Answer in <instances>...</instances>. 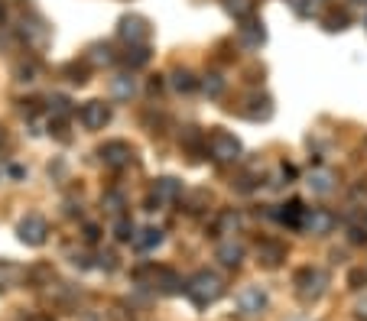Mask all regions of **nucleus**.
<instances>
[{
	"label": "nucleus",
	"mask_w": 367,
	"mask_h": 321,
	"mask_svg": "<svg viewBox=\"0 0 367 321\" xmlns=\"http://www.w3.org/2000/svg\"><path fill=\"white\" fill-rule=\"evenodd\" d=\"M364 26H367V17H364Z\"/></svg>",
	"instance_id": "44"
},
{
	"label": "nucleus",
	"mask_w": 367,
	"mask_h": 321,
	"mask_svg": "<svg viewBox=\"0 0 367 321\" xmlns=\"http://www.w3.org/2000/svg\"><path fill=\"white\" fill-rule=\"evenodd\" d=\"M17 234L27 246H43L46 244V237H49V221L43 214H27L23 221H20Z\"/></svg>",
	"instance_id": "4"
},
{
	"label": "nucleus",
	"mask_w": 367,
	"mask_h": 321,
	"mask_svg": "<svg viewBox=\"0 0 367 321\" xmlns=\"http://www.w3.org/2000/svg\"><path fill=\"white\" fill-rule=\"evenodd\" d=\"M160 244H163V230H160V227H143V230L133 234V246L143 250V253H147V250H156Z\"/></svg>",
	"instance_id": "19"
},
{
	"label": "nucleus",
	"mask_w": 367,
	"mask_h": 321,
	"mask_svg": "<svg viewBox=\"0 0 367 321\" xmlns=\"http://www.w3.org/2000/svg\"><path fill=\"white\" fill-rule=\"evenodd\" d=\"M237 230H241V214L237 211H221V217H218V224H215V234L234 237Z\"/></svg>",
	"instance_id": "24"
},
{
	"label": "nucleus",
	"mask_w": 367,
	"mask_h": 321,
	"mask_svg": "<svg viewBox=\"0 0 367 321\" xmlns=\"http://www.w3.org/2000/svg\"><path fill=\"white\" fill-rule=\"evenodd\" d=\"M20 33H23V39H27V46H33V49H46L49 36H52L49 26H46V19L36 17V13H33V17H23V29H20Z\"/></svg>",
	"instance_id": "7"
},
{
	"label": "nucleus",
	"mask_w": 367,
	"mask_h": 321,
	"mask_svg": "<svg viewBox=\"0 0 367 321\" xmlns=\"http://www.w3.org/2000/svg\"><path fill=\"white\" fill-rule=\"evenodd\" d=\"M182 205H186L188 214H198V211H205L211 205V191L208 189H195V191H182Z\"/></svg>",
	"instance_id": "17"
},
{
	"label": "nucleus",
	"mask_w": 367,
	"mask_h": 321,
	"mask_svg": "<svg viewBox=\"0 0 367 321\" xmlns=\"http://www.w3.org/2000/svg\"><path fill=\"white\" fill-rule=\"evenodd\" d=\"M107 315H111V321H133V315H123L121 305H117V308H111Z\"/></svg>",
	"instance_id": "39"
},
{
	"label": "nucleus",
	"mask_w": 367,
	"mask_h": 321,
	"mask_svg": "<svg viewBox=\"0 0 367 321\" xmlns=\"http://www.w3.org/2000/svg\"><path fill=\"white\" fill-rule=\"evenodd\" d=\"M292 283H296V295H299L302 302H315V299H322V292H325L329 276L322 273V269H315V266H302Z\"/></svg>",
	"instance_id": "2"
},
{
	"label": "nucleus",
	"mask_w": 367,
	"mask_h": 321,
	"mask_svg": "<svg viewBox=\"0 0 367 321\" xmlns=\"http://www.w3.org/2000/svg\"><path fill=\"white\" fill-rule=\"evenodd\" d=\"M358 315H361V318H367V292H364V299L358 302Z\"/></svg>",
	"instance_id": "41"
},
{
	"label": "nucleus",
	"mask_w": 367,
	"mask_h": 321,
	"mask_svg": "<svg viewBox=\"0 0 367 321\" xmlns=\"http://www.w3.org/2000/svg\"><path fill=\"white\" fill-rule=\"evenodd\" d=\"M351 244H367V227H351Z\"/></svg>",
	"instance_id": "38"
},
{
	"label": "nucleus",
	"mask_w": 367,
	"mask_h": 321,
	"mask_svg": "<svg viewBox=\"0 0 367 321\" xmlns=\"http://www.w3.org/2000/svg\"><path fill=\"white\" fill-rule=\"evenodd\" d=\"M315 195H329L331 189H335V172L331 169H315V172H309V182H306Z\"/></svg>",
	"instance_id": "18"
},
{
	"label": "nucleus",
	"mask_w": 367,
	"mask_h": 321,
	"mask_svg": "<svg viewBox=\"0 0 367 321\" xmlns=\"http://www.w3.org/2000/svg\"><path fill=\"white\" fill-rule=\"evenodd\" d=\"M153 285L160 289L163 295H176L182 292V279L172 269H166V266H160V269H153Z\"/></svg>",
	"instance_id": "16"
},
{
	"label": "nucleus",
	"mask_w": 367,
	"mask_h": 321,
	"mask_svg": "<svg viewBox=\"0 0 367 321\" xmlns=\"http://www.w3.org/2000/svg\"><path fill=\"white\" fill-rule=\"evenodd\" d=\"M225 10L234 19H247V17H254L257 0H225Z\"/></svg>",
	"instance_id": "28"
},
{
	"label": "nucleus",
	"mask_w": 367,
	"mask_h": 321,
	"mask_svg": "<svg viewBox=\"0 0 367 321\" xmlns=\"http://www.w3.org/2000/svg\"><path fill=\"white\" fill-rule=\"evenodd\" d=\"M85 62H88V65H111V62H114V49L107 46V42H94V46L88 49Z\"/></svg>",
	"instance_id": "25"
},
{
	"label": "nucleus",
	"mask_w": 367,
	"mask_h": 321,
	"mask_svg": "<svg viewBox=\"0 0 367 321\" xmlns=\"http://www.w3.org/2000/svg\"><path fill=\"white\" fill-rule=\"evenodd\" d=\"M302 214H306V208H302V201H296V198H292L290 205H283V211H276V217H280L283 224H290V227H299Z\"/></svg>",
	"instance_id": "26"
},
{
	"label": "nucleus",
	"mask_w": 367,
	"mask_h": 321,
	"mask_svg": "<svg viewBox=\"0 0 367 321\" xmlns=\"http://www.w3.org/2000/svg\"><path fill=\"white\" fill-rule=\"evenodd\" d=\"M117 36L127 42V46H143L147 39H150V26H147V19L130 13V17H121L117 23Z\"/></svg>",
	"instance_id": "5"
},
{
	"label": "nucleus",
	"mask_w": 367,
	"mask_h": 321,
	"mask_svg": "<svg viewBox=\"0 0 367 321\" xmlns=\"http://www.w3.org/2000/svg\"><path fill=\"white\" fill-rule=\"evenodd\" d=\"M257 256H260L264 266L274 269V266H280L283 260H286V246L276 244V240H260V244H257Z\"/></svg>",
	"instance_id": "14"
},
{
	"label": "nucleus",
	"mask_w": 367,
	"mask_h": 321,
	"mask_svg": "<svg viewBox=\"0 0 367 321\" xmlns=\"http://www.w3.org/2000/svg\"><path fill=\"white\" fill-rule=\"evenodd\" d=\"M202 91H205L208 97H218L221 91H225V78L218 75V72H208V75L202 78Z\"/></svg>",
	"instance_id": "32"
},
{
	"label": "nucleus",
	"mask_w": 367,
	"mask_h": 321,
	"mask_svg": "<svg viewBox=\"0 0 367 321\" xmlns=\"http://www.w3.org/2000/svg\"><path fill=\"white\" fill-rule=\"evenodd\" d=\"M27 321H52V318H49V315H29Z\"/></svg>",
	"instance_id": "42"
},
{
	"label": "nucleus",
	"mask_w": 367,
	"mask_h": 321,
	"mask_svg": "<svg viewBox=\"0 0 367 321\" xmlns=\"http://www.w3.org/2000/svg\"><path fill=\"white\" fill-rule=\"evenodd\" d=\"M244 117L247 120H270L274 117V101L267 95H250L244 107Z\"/></svg>",
	"instance_id": "13"
},
{
	"label": "nucleus",
	"mask_w": 367,
	"mask_h": 321,
	"mask_svg": "<svg viewBox=\"0 0 367 321\" xmlns=\"http://www.w3.org/2000/svg\"><path fill=\"white\" fill-rule=\"evenodd\" d=\"M78 120H82L85 130H101L104 123L111 120V107L104 104V101H88V104H82V111H78Z\"/></svg>",
	"instance_id": "9"
},
{
	"label": "nucleus",
	"mask_w": 367,
	"mask_h": 321,
	"mask_svg": "<svg viewBox=\"0 0 367 321\" xmlns=\"http://www.w3.org/2000/svg\"><path fill=\"white\" fill-rule=\"evenodd\" d=\"M101 208H104V214L123 217V208H127V198H123V191L107 189V191L101 195Z\"/></svg>",
	"instance_id": "21"
},
{
	"label": "nucleus",
	"mask_w": 367,
	"mask_h": 321,
	"mask_svg": "<svg viewBox=\"0 0 367 321\" xmlns=\"http://www.w3.org/2000/svg\"><path fill=\"white\" fill-rule=\"evenodd\" d=\"M215 256L221 260V266H241V260H244V246L237 244L234 237H227V240H221V244H218Z\"/></svg>",
	"instance_id": "15"
},
{
	"label": "nucleus",
	"mask_w": 367,
	"mask_h": 321,
	"mask_svg": "<svg viewBox=\"0 0 367 321\" xmlns=\"http://www.w3.org/2000/svg\"><path fill=\"white\" fill-rule=\"evenodd\" d=\"M348 283H351V289H364V285H367V273H364V269H351Z\"/></svg>",
	"instance_id": "36"
},
{
	"label": "nucleus",
	"mask_w": 367,
	"mask_h": 321,
	"mask_svg": "<svg viewBox=\"0 0 367 321\" xmlns=\"http://www.w3.org/2000/svg\"><path fill=\"white\" fill-rule=\"evenodd\" d=\"M49 111H52L56 120H66V117H72V101L66 95H52L49 97Z\"/></svg>",
	"instance_id": "30"
},
{
	"label": "nucleus",
	"mask_w": 367,
	"mask_h": 321,
	"mask_svg": "<svg viewBox=\"0 0 367 321\" xmlns=\"http://www.w3.org/2000/svg\"><path fill=\"white\" fill-rule=\"evenodd\" d=\"M351 3H354V7H367V0H351Z\"/></svg>",
	"instance_id": "43"
},
{
	"label": "nucleus",
	"mask_w": 367,
	"mask_h": 321,
	"mask_svg": "<svg viewBox=\"0 0 367 321\" xmlns=\"http://www.w3.org/2000/svg\"><path fill=\"white\" fill-rule=\"evenodd\" d=\"M292 13L299 19H312V17H322V0H290Z\"/></svg>",
	"instance_id": "27"
},
{
	"label": "nucleus",
	"mask_w": 367,
	"mask_h": 321,
	"mask_svg": "<svg viewBox=\"0 0 367 321\" xmlns=\"http://www.w3.org/2000/svg\"><path fill=\"white\" fill-rule=\"evenodd\" d=\"M111 95L117 97V101H130V97L137 95V81H133L130 75H117V78H111Z\"/></svg>",
	"instance_id": "23"
},
{
	"label": "nucleus",
	"mask_w": 367,
	"mask_h": 321,
	"mask_svg": "<svg viewBox=\"0 0 367 321\" xmlns=\"http://www.w3.org/2000/svg\"><path fill=\"white\" fill-rule=\"evenodd\" d=\"M182 182L179 179H172V175H163V179H156V185H153V198L160 201H179L182 198Z\"/></svg>",
	"instance_id": "12"
},
{
	"label": "nucleus",
	"mask_w": 367,
	"mask_h": 321,
	"mask_svg": "<svg viewBox=\"0 0 367 321\" xmlns=\"http://www.w3.org/2000/svg\"><path fill=\"white\" fill-rule=\"evenodd\" d=\"M170 85H172V91H179V95H192V91L198 88V81L188 68H176V72L170 75Z\"/></svg>",
	"instance_id": "22"
},
{
	"label": "nucleus",
	"mask_w": 367,
	"mask_h": 321,
	"mask_svg": "<svg viewBox=\"0 0 367 321\" xmlns=\"http://www.w3.org/2000/svg\"><path fill=\"white\" fill-rule=\"evenodd\" d=\"M98 266L111 273V269H117V256H114V253H98Z\"/></svg>",
	"instance_id": "37"
},
{
	"label": "nucleus",
	"mask_w": 367,
	"mask_h": 321,
	"mask_svg": "<svg viewBox=\"0 0 367 321\" xmlns=\"http://www.w3.org/2000/svg\"><path fill=\"white\" fill-rule=\"evenodd\" d=\"M186 295L198 308H208V305H215L221 295H225V283H221V276L208 273V269H198L192 279L186 283Z\"/></svg>",
	"instance_id": "1"
},
{
	"label": "nucleus",
	"mask_w": 367,
	"mask_h": 321,
	"mask_svg": "<svg viewBox=\"0 0 367 321\" xmlns=\"http://www.w3.org/2000/svg\"><path fill=\"white\" fill-rule=\"evenodd\" d=\"M85 240H98V227H94V224L85 227Z\"/></svg>",
	"instance_id": "40"
},
{
	"label": "nucleus",
	"mask_w": 367,
	"mask_h": 321,
	"mask_svg": "<svg viewBox=\"0 0 367 321\" xmlns=\"http://www.w3.org/2000/svg\"><path fill=\"white\" fill-rule=\"evenodd\" d=\"M133 234H137V230H133L130 221H127V217H117V224H114V237H117L121 244H127V240H133Z\"/></svg>",
	"instance_id": "35"
},
{
	"label": "nucleus",
	"mask_w": 367,
	"mask_h": 321,
	"mask_svg": "<svg viewBox=\"0 0 367 321\" xmlns=\"http://www.w3.org/2000/svg\"><path fill=\"white\" fill-rule=\"evenodd\" d=\"M322 23H325V29H329V33H341V29H348V13L331 10V13H325V17H322Z\"/></svg>",
	"instance_id": "31"
},
{
	"label": "nucleus",
	"mask_w": 367,
	"mask_h": 321,
	"mask_svg": "<svg viewBox=\"0 0 367 321\" xmlns=\"http://www.w3.org/2000/svg\"><path fill=\"white\" fill-rule=\"evenodd\" d=\"M98 156H101L104 166H111V169H123L127 162H130L133 150H130V143H123V140H111V143H104L101 150H98Z\"/></svg>",
	"instance_id": "8"
},
{
	"label": "nucleus",
	"mask_w": 367,
	"mask_h": 321,
	"mask_svg": "<svg viewBox=\"0 0 367 321\" xmlns=\"http://www.w3.org/2000/svg\"><path fill=\"white\" fill-rule=\"evenodd\" d=\"M237 305H241L244 315H260L267 308V292L260 285H247V289H241V295H237Z\"/></svg>",
	"instance_id": "11"
},
{
	"label": "nucleus",
	"mask_w": 367,
	"mask_h": 321,
	"mask_svg": "<svg viewBox=\"0 0 367 321\" xmlns=\"http://www.w3.org/2000/svg\"><path fill=\"white\" fill-rule=\"evenodd\" d=\"M335 224H338V217L331 214V211H325V208H306V214H302V230H309L312 237H325V234H331L335 230Z\"/></svg>",
	"instance_id": "6"
},
{
	"label": "nucleus",
	"mask_w": 367,
	"mask_h": 321,
	"mask_svg": "<svg viewBox=\"0 0 367 321\" xmlns=\"http://www.w3.org/2000/svg\"><path fill=\"white\" fill-rule=\"evenodd\" d=\"M147 62H150V49L147 46H130L123 52V65L127 68H143Z\"/></svg>",
	"instance_id": "29"
},
{
	"label": "nucleus",
	"mask_w": 367,
	"mask_h": 321,
	"mask_svg": "<svg viewBox=\"0 0 367 321\" xmlns=\"http://www.w3.org/2000/svg\"><path fill=\"white\" fill-rule=\"evenodd\" d=\"M23 266L10 263V260H0V292H7V289H13V285H20V279H23Z\"/></svg>",
	"instance_id": "20"
},
{
	"label": "nucleus",
	"mask_w": 367,
	"mask_h": 321,
	"mask_svg": "<svg viewBox=\"0 0 367 321\" xmlns=\"http://www.w3.org/2000/svg\"><path fill=\"white\" fill-rule=\"evenodd\" d=\"M237 42H241L244 49H260L267 42L264 23H260V19H254V17L241 19V26H237Z\"/></svg>",
	"instance_id": "10"
},
{
	"label": "nucleus",
	"mask_w": 367,
	"mask_h": 321,
	"mask_svg": "<svg viewBox=\"0 0 367 321\" xmlns=\"http://www.w3.org/2000/svg\"><path fill=\"white\" fill-rule=\"evenodd\" d=\"M36 62H33V58H29V62H20L17 65V72H13V75H17V81H23V85H29V81H36Z\"/></svg>",
	"instance_id": "34"
},
{
	"label": "nucleus",
	"mask_w": 367,
	"mask_h": 321,
	"mask_svg": "<svg viewBox=\"0 0 367 321\" xmlns=\"http://www.w3.org/2000/svg\"><path fill=\"white\" fill-rule=\"evenodd\" d=\"M205 150L211 152V159H218V162H237L241 159V140L231 136V133H225V130L211 133V136L205 140Z\"/></svg>",
	"instance_id": "3"
},
{
	"label": "nucleus",
	"mask_w": 367,
	"mask_h": 321,
	"mask_svg": "<svg viewBox=\"0 0 367 321\" xmlns=\"http://www.w3.org/2000/svg\"><path fill=\"white\" fill-rule=\"evenodd\" d=\"M62 72L68 75V81H72V85H85V81H88V62H82V65H78V62H68Z\"/></svg>",
	"instance_id": "33"
}]
</instances>
